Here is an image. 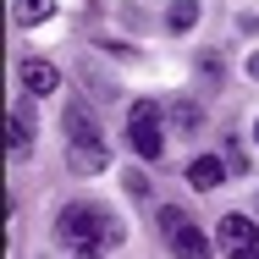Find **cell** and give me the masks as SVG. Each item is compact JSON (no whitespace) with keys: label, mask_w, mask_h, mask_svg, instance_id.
<instances>
[{"label":"cell","mask_w":259,"mask_h":259,"mask_svg":"<svg viewBox=\"0 0 259 259\" xmlns=\"http://www.w3.org/2000/svg\"><path fill=\"white\" fill-rule=\"evenodd\" d=\"M226 165H232V171H248V149H243V138L226 144Z\"/></svg>","instance_id":"cell-13"},{"label":"cell","mask_w":259,"mask_h":259,"mask_svg":"<svg viewBox=\"0 0 259 259\" xmlns=\"http://www.w3.org/2000/svg\"><path fill=\"white\" fill-rule=\"evenodd\" d=\"M177 226H188V215H182L177 204H165V209H160V237L171 243V237H177Z\"/></svg>","instance_id":"cell-11"},{"label":"cell","mask_w":259,"mask_h":259,"mask_svg":"<svg viewBox=\"0 0 259 259\" xmlns=\"http://www.w3.org/2000/svg\"><path fill=\"white\" fill-rule=\"evenodd\" d=\"M171 248H177V259H209V237L193 226V221H188V226H177Z\"/></svg>","instance_id":"cell-7"},{"label":"cell","mask_w":259,"mask_h":259,"mask_svg":"<svg viewBox=\"0 0 259 259\" xmlns=\"http://www.w3.org/2000/svg\"><path fill=\"white\" fill-rule=\"evenodd\" d=\"M193 22H199V0H177V6H171V28L182 33V28H193Z\"/></svg>","instance_id":"cell-10"},{"label":"cell","mask_w":259,"mask_h":259,"mask_svg":"<svg viewBox=\"0 0 259 259\" xmlns=\"http://www.w3.org/2000/svg\"><path fill=\"white\" fill-rule=\"evenodd\" d=\"M127 138H133L138 160H160L165 138H160V110H155V100H138V105H133V116H127Z\"/></svg>","instance_id":"cell-3"},{"label":"cell","mask_w":259,"mask_h":259,"mask_svg":"<svg viewBox=\"0 0 259 259\" xmlns=\"http://www.w3.org/2000/svg\"><path fill=\"white\" fill-rule=\"evenodd\" d=\"M248 72H254V77H259V55H254V61H248Z\"/></svg>","instance_id":"cell-15"},{"label":"cell","mask_w":259,"mask_h":259,"mask_svg":"<svg viewBox=\"0 0 259 259\" xmlns=\"http://www.w3.org/2000/svg\"><path fill=\"white\" fill-rule=\"evenodd\" d=\"M17 83H22L33 100H45V94L61 89V72H55L50 61H22V66H17Z\"/></svg>","instance_id":"cell-4"},{"label":"cell","mask_w":259,"mask_h":259,"mask_svg":"<svg viewBox=\"0 0 259 259\" xmlns=\"http://www.w3.org/2000/svg\"><path fill=\"white\" fill-rule=\"evenodd\" d=\"M171 121H177L182 133H193V127H199V110H193L188 100H182V105H171Z\"/></svg>","instance_id":"cell-12"},{"label":"cell","mask_w":259,"mask_h":259,"mask_svg":"<svg viewBox=\"0 0 259 259\" xmlns=\"http://www.w3.org/2000/svg\"><path fill=\"white\" fill-rule=\"evenodd\" d=\"M33 149V121L22 110H11V155H28Z\"/></svg>","instance_id":"cell-9"},{"label":"cell","mask_w":259,"mask_h":259,"mask_svg":"<svg viewBox=\"0 0 259 259\" xmlns=\"http://www.w3.org/2000/svg\"><path fill=\"white\" fill-rule=\"evenodd\" d=\"M221 243H226L232 254H248V248H259V226L248 215H226V221H221Z\"/></svg>","instance_id":"cell-5"},{"label":"cell","mask_w":259,"mask_h":259,"mask_svg":"<svg viewBox=\"0 0 259 259\" xmlns=\"http://www.w3.org/2000/svg\"><path fill=\"white\" fill-rule=\"evenodd\" d=\"M66 144H72V165L77 171H105L110 165V149H105L100 127L83 105H66Z\"/></svg>","instance_id":"cell-2"},{"label":"cell","mask_w":259,"mask_h":259,"mask_svg":"<svg viewBox=\"0 0 259 259\" xmlns=\"http://www.w3.org/2000/svg\"><path fill=\"white\" fill-rule=\"evenodd\" d=\"M254 138H259V121H254Z\"/></svg>","instance_id":"cell-17"},{"label":"cell","mask_w":259,"mask_h":259,"mask_svg":"<svg viewBox=\"0 0 259 259\" xmlns=\"http://www.w3.org/2000/svg\"><path fill=\"white\" fill-rule=\"evenodd\" d=\"M232 259H259V248H248V254H232Z\"/></svg>","instance_id":"cell-14"},{"label":"cell","mask_w":259,"mask_h":259,"mask_svg":"<svg viewBox=\"0 0 259 259\" xmlns=\"http://www.w3.org/2000/svg\"><path fill=\"white\" fill-rule=\"evenodd\" d=\"M226 171H232L226 160H215V155H199L193 165H188V182H193L199 193H209V188H221V182H226Z\"/></svg>","instance_id":"cell-6"},{"label":"cell","mask_w":259,"mask_h":259,"mask_svg":"<svg viewBox=\"0 0 259 259\" xmlns=\"http://www.w3.org/2000/svg\"><path fill=\"white\" fill-rule=\"evenodd\" d=\"M55 0H11V17L22 22V28H39V22H50Z\"/></svg>","instance_id":"cell-8"},{"label":"cell","mask_w":259,"mask_h":259,"mask_svg":"<svg viewBox=\"0 0 259 259\" xmlns=\"http://www.w3.org/2000/svg\"><path fill=\"white\" fill-rule=\"evenodd\" d=\"M77 259H100V254H94V248H83V254H77Z\"/></svg>","instance_id":"cell-16"},{"label":"cell","mask_w":259,"mask_h":259,"mask_svg":"<svg viewBox=\"0 0 259 259\" xmlns=\"http://www.w3.org/2000/svg\"><path fill=\"white\" fill-rule=\"evenodd\" d=\"M61 237L72 248H100V243H121V221L94 204H66L61 209Z\"/></svg>","instance_id":"cell-1"}]
</instances>
